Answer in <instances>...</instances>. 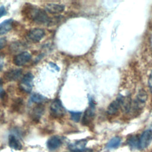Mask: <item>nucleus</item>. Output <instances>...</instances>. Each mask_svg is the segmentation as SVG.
<instances>
[{
    "instance_id": "1",
    "label": "nucleus",
    "mask_w": 152,
    "mask_h": 152,
    "mask_svg": "<svg viewBox=\"0 0 152 152\" xmlns=\"http://www.w3.org/2000/svg\"><path fill=\"white\" fill-rule=\"evenodd\" d=\"M24 14L30 20L39 23H46L49 21V17L43 10L36 8L32 5L26 7Z\"/></svg>"
},
{
    "instance_id": "2",
    "label": "nucleus",
    "mask_w": 152,
    "mask_h": 152,
    "mask_svg": "<svg viewBox=\"0 0 152 152\" xmlns=\"http://www.w3.org/2000/svg\"><path fill=\"white\" fill-rule=\"evenodd\" d=\"M50 113L55 118H61L65 115V110L60 100L55 99L52 102L50 107Z\"/></svg>"
},
{
    "instance_id": "3",
    "label": "nucleus",
    "mask_w": 152,
    "mask_h": 152,
    "mask_svg": "<svg viewBox=\"0 0 152 152\" xmlns=\"http://www.w3.org/2000/svg\"><path fill=\"white\" fill-rule=\"evenodd\" d=\"M33 74L31 72H27L23 76L19 84L20 88L26 93H30L33 87Z\"/></svg>"
},
{
    "instance_id": "4",
    "label": "nucleus",
    "mask_w": 152,
    "mask_h": 152,
    "mask_svg": "<svg viewBox=\"0 0 152 152\" xmlns=\"http://www.w3.org/2000/svg\"><path fill=\"white\" fill-rule=\"evenodd\" d=\"M94 111H95L94 101L93 99H90L89 107L86 110L83 117L82 124L83 125L87 126L91 123L94 116Z\"/></svg>"
},
{
    "instance_id": "5",
    "label": "nucleus",
    "mask_w": 152,
    "mask_h": 152,
    "mask_svg": "<svg viewBox=\"0 0 152 152\" xmlns=\"http://www.w3.org/2000/svg\"><path fill=\"white\" fill-rule=\"evenodd\" d=\"M152 140V130L147 129L144 131L140 137L138 145L140 149L146 148Z\"/></svg>"
},
{
    "instance_id": "6",
    "label": "nucleus",
    "mask_w": 152,
    "mask_h": 152,
    "mask_svg": "<svg viewBox=\"0 0 152 152\" xmlns=\"http://www.w3.org/2000/svg\"><path fill=\"white\" fill-rule=\"evenodd\" d=\"M31 59L30 54L27 52H21L15 55L13 59V63L17 66H23Z\"/></svg>"
},
{
    "instance_id": "7",
    "label": "nucleus",
    "mask_w": 152,
    "mask_h": 152,
    "mask_svg": "<svg viewBox=\"0 0 152 152\" xmlns=\"http://www.w3.org/2000/svg\"><path fill=\"white\" fill-rule=\"evenodd\" d=\"M124 96L119 94L118 97L110 103L107 109V112L109 115H113L116 113L119 108L122 106Z\"/></svg>"
},
{
    "instance_id": "8",
    "label": "nucleus",
    "mask_w": 152,
    "mask_h": 152,
    "mask_svg": "<svg viewBox=\"0 0 152 152\" xmlns=\"http://www.w3.org/2000/svg\"><path fill=\"white\" fill-rule=\"evenodd\" d=\"M147 98V95L146 92L144 90H140L138 94L137 95L134 102V107L135 109H139L143 107L144 106L146 100Z\"/></svg>"
},
{
    "instance_id": "9",
    "label": "nucleus",
    "mask_w": 152,
    "mask_h": 152,
    "mask_svg": "<svg viewBox=\"0 0 152 152\" xmlns=\"http://www.w3.org/2000/svg\"><path fill=\"white\" fill-rule=\"evenodd\" d=\"M45 34V33L43 29L39 28H34L28 32L27 37L32 42H38L44 37Z\"/></svg>"
},
{
    "instance_id": "10",
    "label": "nucleus",
    "mask_w": 152,
    "mask_h": 152,
    "mask_svg": "<svg viewBox=\"0 0 152 152\" xmlns=\"http://www.w3.org/2000/svg\"><path fill=\"white\" fill-rule=\"evenodd\" d=\"M22 74V71L20 69H14L6 72L4 75V78L7 81H14L18 80Z\"/></svg>"
},
{
    "instance_id": "11",
    "label": "nucleus",
    "mask_w": 152,
    "mask_h": 152,
    "mask_svg": "<svg viewBox=\"0 0 152 152\" xmlns=\"http://www.w3.org/2000/svg\"><path fill=\"white\" fill-rule=\"evenodd\" d=\"M45 111V107L42 104H37L31 110L30 116L31 119L37 122L39 121Z\"/></svg>"
},
{
    "instance_id": "12",
    "label": "nucleus",
    "mask_w": 152,
    "mask_h": 152,
    "mask_svg": "<svg viewBox=\"0 0 152 152\" xmlns=\"http://www.w3.org/2000/svg\"><path fill=\"white\" fill-rule=\"evenodd\" d=\"M45 9L46 11L51 14H59L64 11L65 6L62 4L50 3L46 4L45 6Z\"/></svg>"
},
{
    "instance_id": "13",
    "label": "nucleus",
    "mask_w": 152,
    "mask_h": 152,
    "mask_svg": "<svg viewBox=\"0 0 152 152\" xmlns=\"http://www.w3.org/2000/svg\"><path fill=\"white\" fill-rule=\"evenodd\" d=\"M62 144L61 139L57 136H53L50 137L47 142V147L49 150L52 151L59 148Z\"/></svg>"
},
{
    "instance_id": "14",
    "label": "nucleus",
    "mask_w": 152,
    "mask_h": 152,
    "mask_svg": "<svg viewBox=\"0 0 152 152\" xmlns=\"http://www.w3.org/2000/svg\"><path fill=\"white\" fill-rule=\"evenodd\" d=\"M13 20L11 18L6 20L0 24V35L7 33L12 29Z\"/></svg>"
},
{
    "instance_id": "15",
    "label": "nucleus",
    "mask_w": 152,
    "mask_h": 152,
    "mask_svg": "<svg viewBox=\"0 0 152 152\" xmlns=\"http://www.w3.org/2000/svg\"><path fill=\"white\" fill-rule=\"evenodd\" d=\"M8 144L9 146L16 150H20L22 149V144L20 141L13 135H11L8 138Z\"/></svg>"
},
{
    "instance_id": "16",
    "label": "nucleus",
    "mask_w": 152,
    "mask_h": 152,
    "mask_svg": "<svg viewBox=\"0 0 152 152\" xmlns=\"http://www.w3.org/2000/svg\"><path fill=\"white\" fill-rule=\"evenodd\" d=\"M87 143V141L86 140H81L77 142H75L73 144H71L68 145V148L72 151L80 150L84 148L86 144Z\"/></svg>"
},
{
    "instance_id": "17",
    "label": "nucleus",
    "mask_w": 152,
    "mask_h": 152,
    "mask_svg": "<svg viewBox=\"0 0 152 152\" xmlns=\"http://www.w3.org/2000/svg\"><path fill=\"white\" fill-rule=\"evenodd\" d=\"M121 138L119 137H115L112 138L107 144L106 148H117L121 144Z\"/></svg>"
},
{
    "instance_id": "18",
    "label": "nucleus",
    "mask_w": 152,
    "mask_h": 152,
    "mask_svg": "<svg viewBox=\"0 0 152 152\" xmlns=\"http://www.w3.org/2000/svg\"><path fill=\"white\" fill-rule=\"evenodd\" d=\"M46 97L39 94H33L31 96V101L37 104H41L45 101Z\"/></svg>"
},
{
    "instance_id": "19",
    "label": "nucleus",
    "mask_w": 152,
    "mask_h": 152,
    "mask_svg": "<svg viewBox=\"0 0 152 152\" xmlns=\"http://www.w3.org/2000/svg\"><path fill=\"white\" fill-rule=\"evenodd\" d=\"M23 105V103L22 99H17L14 101V103L12 104V110H14L15 111H19L20 110L21 107L22 108Z\"/></svg>"
},
{
    "instance_id": "20",
    "label": "nucleus",
    "mask_w": 152,
    "mask_h": 152,
    "mask_svg": "<svg viewBox=\"0 0 152 152\" xmlns=\"http://www.w3.org/2000/svg\"><path fill=\"white\" fill-rule=\"evenodd\" d=\"M71 114V119L75 122H78L81 118V112H70Z\"/></svg>"
},
{
    "instance_id": "21",
    "label": "nucleus",
    "mask_w": 152,
    "mask_h": 152,
    "mask_svg": "<svg viewBox=\"0 0 152 152\" xmlns=\"http://www.w3.org/2000/svg\"><path fill=\"white\" fill-rule=\"evenodd\" d=\"M7 44V40L5 37L0 38V50L4 48Z\"/></svg>"
},
{
    "instance_id": "22",
    "label": "nucleus",
    "mask_w": 152,
    "mask_h": 152,
    "mask_svg": "<svg viewBox=\"0 0 152 152\" xmlns=\"http://www.w3.org/2000/svg\"><path fill=\"white\" fill-rule=\"evenodd\" d=\"M148 86L150 88V90L151 91V93H152V71L150 72V74L149 75V78H148Z\"/></svg>"
},
{
    "instance_id": "23",
    "label": "nucleus",
    "mask_w": 152,
    "mask_h": 152,
    "mask_svg": "<svg viewBox=\"0 0 152 152\" xmlns=\"http://www.w3.org/2000/svg\"><path fill=\"white\" fill-rule=\"evenodd\" d=\"M6 13V10L5 8H4V6H1L0 7V18L1 17H2L3 15H4Z\"/></svg>"
},
{
    "instance_id": "24",
    "label": "nucleus",
    "mask_w": 152,
    "mask_h": 152,
    "mask_svg": "<svg viewBox=\"0 0 152 152\" xmlns=\"http://www.w3.org/2000/svg\"><path fill=\"white\" fill-rule=\"evenodd\" d=\"M4 58L2 56H0V71L2 69V68L4 66Z\"/></svg>"
},
{
    "instance_id": "25",
    "label": "nucleus",
    "mask_w": 152,
    "mask_h": 152,
    "mask_svg": "<svg viewBox=\"0 0 152 152\" xmlns=\"http://www.w3.org/2000/svg\"><path fill=\"white\" fill-rule=\"evenodd\" d=\"M80 152H93L91 149L90 148H83L80 150Z\"/></svg>"
},
{
    "instance_id": "26",
    "label": "nucleus",
    "mask_w": 152,
    "mask_h": 152,
    "mask_svg": "<svg viewBox=\"0 0 152 152\" xmlns=\"http://www.w3.org/2000/svg\"><path fill=\"white\" fill-rule=\"evenodd\" d=\"M72 152H80L79 150H76V151H72Z\"/></svg>"
}]
</instances>
